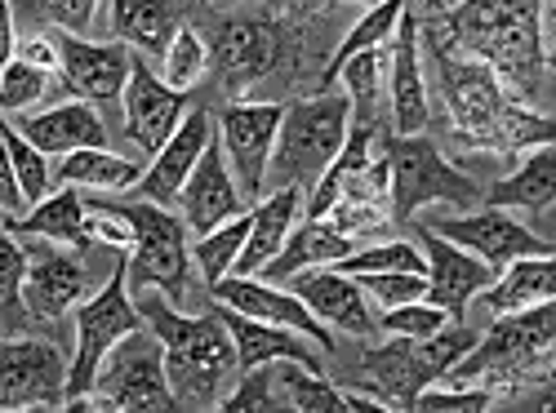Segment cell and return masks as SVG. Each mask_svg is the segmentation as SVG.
<instances>
[{
	"mask_svg": "<svg viewBox=\"0 0 556 413\" xmlns=\"http://www.w3.org/2000/svg\"><path fill=\"white\" fill-rule=\"evenodd\" d=\"M67 374L72 364L45 338H5L0 347V409H67Z\"/></svg>",
	"mask_w": 556,
	"mask_h": 413,
	"instance_id": "cell-11",
	"label": "cell"
},
{
	"mask_svg": "<svg viewBox=\"0 0 556 413\" xmlns=\"http://www.w3.org/2000/svg\"><path fill=\"white\" fill-rule=\"evenodd\" d=\"M59 188H85V192H134L143 182V169L134 160L108 152V147H80L59 156Z\"/></svg>",
	"mask_w": 556,
	"mask_h": 413,
	"instance_id": "cell-32",
	"label": "cell"
},
{
	"mask_svg": "<svg viewBox=\"0 0 556 413\" xmlns=\"http://www.w3.org/2000/svg\"><path fill=\"white\" fill-rule=\"evenodd\" d=\"M14 125L31 138L45 156H67V152H80V147H108V125H103L99 107L85 103V99H67V103H59L50 112L23 116Z\"/></svg>",
	"mask_w": 556,
	"mask_h": 413,
	"instance_id": "cell-25",
	"label": "cell"
},
{
	"mask_svg": "<svg viewBox=\"0 0 556 413\" xmlns=\"http://www.w3.org/2000/svg\"><path fill=\"white\" fill-rule=\"evenodd\" d=\"M547 18H552V23H556V0H547Z\"/></svg>",
	"mask_w": 556,
	"mask_h": 413,
	"instance_id": "cell-53",
	"label": "cell"
},
{
	"mask_svg": "<svg viewBox=\"0 0 556 413\" xmlns=\"http://www.w3.org/2000/svg\"><path fill=\"white\" fill-rule=\"evenodd\" d=\"M138 241L129 249V285L134 289H161L169 302L188 298V275H192V249H188V232L192 227L178 214H165V205H125Z\"/></svg>",
	"mask_w": 556,
	"mask_h": 413,
	"instance_id": "cell-10",
	"label": "cell"
},
{
	"mask_svg": "<svg viewBox=\"0 0 556 413\" xmlns=\"http://www.w3.org/2000/svg\"><path fill=\"white\" fill-rule=\"evenodd\" d=\"M201 5H210V0H201Z\"/></svg>",
	"mask_w": 556,
	"mask_h": 413,
	"instance_id": "cell-54",
	"label": "cell"
},
{
	"mask_svg": "<svg viewBox=\"0 0 556 413\" xmlns=\"http://www.w3.org/2000/svg\"><path fill=\"white\" fill-rule=\"evenodd\" d=\"M348 254H356V236L339 232L326 218H307L303 227H294V236L286 241V249L276 254L263 271V281H290V275L307 271V267H339Z\"/></svg>",
	"mask_w": 556,
	"mask_h": 413,
	"instance_id": "cell-27",
	"label": "cell"
},
{
	"mask_svg": "<svg viewBox=\"0 0 556 413\" xmlns=\"http://www.w3.org/2000/svg\"><path fill=\"white\" fill-rule=\"evenodd\" d=\"M50 76L23 59H10L5 72H0V103H5V116H18L23 107H36L45 94H50Z\"/></svg>",
	"mask_w": 556,
	"mask_h": 413,
	"instance_id": "cell-42",
	"label": "cell"
},
{
	"mask_svg": "<svg viewBox=\"0 0 556 413\" xmlns=\"http://www.w3.org/2000/svg\"><path fill=\"white\" fill-rule=\"evenodd\" d=\"M348 275H375V271H419L428 275V258L414 249L409 241H383V245H365L339 262Z\"/></svg>",
	"mask_w": 556,
	"mask_h": 413,
	"instance_id": "cell-39",
	"label": "cell"
},
{
	"mask_svg": "<svg viewBox=\"0 0 556 413\" xmlns=\"http://www.w3.org/2000/svg\"><path fill=\"white\" fill-rule=\"evenodd\" d=\"M218 315L231 330V338H237L241 374L258 370V364H271V360H299V364H307V370L320 374V347L307 334L286 330V325H267V320H254V315H245L237 307H223V302H218Z\"/></svg>",
	"mask_w": 556,
	"mask_h": 413,
	"instance_id": "cell-23",
	"label": "cell"
},
{
	"mask_svg": "<svg viewBox=\"0 0 556 413\" xmlns=\"http://www.w3.org/2000/svg\"><path fill=\"white\" fill-rule=\"evenodd\" d=\"M85 214H89V205L80 201V192L76 188H59L54 196H45L40 205H31V214L5 218V232H14V236H45V241L72 245V249H89V241H85Z\"/></svg>",
	"mask_w": 556,
	"mask_h": 413,
	"instance_id": "cell-31",
	"label": "cell"
},
{
	"mask_svg": "<svg viewBox=\"0 0 556 413\" xmlns=\"http://www.w3.org/2000/svg\"><path fill=\"white\" fill-rule=\"evenodd\" d=\"M286 5H290L294 18H312V14H326L334 0H286Z\"/></svg>",
	"mask_w": 556,
	"mask_h": 413,
	"instance_id": "cell-50",
	"label": "cell"
},
{
	"mask_svg": "<svg viewBox=\"0 0 556 413\" xmlns=\"http://www.w3.org/2000/svg\"><path fill=\"white\" fill-rule=\"evenodd\" d=\"M556 370V302L498 315V325L477 338V347L463 356L441 378L450 387H485L494 400L503 391H534Z\"/></svg>",
	"mask_w": 556,
	"mask_h": 413,
	"instance_id": "cell-4",
	"label": "cell"
},
{
	"mask_svg": "<svg viewBox=\"0 0 556 413\" xmlns=\"http://www.w3.org/2000/svg\"><path fill=\"white\" fill-rule=\"evenodd\" d=\"M290 289L326 320L330 330H343V334H356V338H369L379 330V320L365 307L369 294L361 289L356 275H348L339 267H307V271L290 275Z\"/></svg>",
	"mask_w": 556,
	"mask_h": 413,
	"instance_id": "cell-22",
	"label": "cell"
},
{
	"mask_svg": "<svg viewBox=\"0 0 556 413\" xmlns=\"http://www.w3.org/2000/svg\"><path fill=\"white\" fill-rule=\"evenodd\" d=\"M405 10H409V0H375V5L361 14V23L339 40L334 59L326 63V72H320V89H316V94L334 89V80H339V72H343L348 59H356V54H365V50H379V44H392V36H396Z\"/></svg>",
	"mask_w": 556,
	"mask_h": 413,
	"instance_id": "cell-33",
	"label": "cell"
},
{
	"mask_svg": "<svg viewBox=\"0 0 556 413\" xmlns=\"http://www.w3.org/2000/svg\"><path fill=\"white\" fill-rule=\"evenodd\" d=\"M14 59H23V63H31L40 72H63V44L54 36H27V40H18Z\"/></svg>",
	"mask_w": 556,
	"mask_h": 413,
	"instance_id": "cell-48",
	"label": "cell"
},
{
	"mask_svg": "<svg viewBox=\"0 0 556 413\" xmlns=\"http://www.w3.org/2000/svg\"><path fill=\"white\" fill-rule=\"evenodd\" d=\"M218 409L223 413H271V409H286L281 404V387H276V360L258 364V370H245L237 391L223 396Z\"/></svg>",
	"mask_w": 556,
	"mask_h": 413,
	"instance_id": "cell-41",
	"label": "cell"
},
{
	"mask_svg": "<svg viewBox=\"0 0 556 413\" xmlns=\"http://www.w3.org/2000/svg\"><path fill=\"white\" fill-rule=\"evenodd\" d=\"M356 281H361V289L369 298H379L383 307L428 298V275H419V271H375V275H356Z\"/></svg>",
	"mask_w": 556,
	"mask_h": 413,
	"instance_id": "cell-44",
	"label": "cell"
},
{
	"mask_svg": "<svg viewBox=\"0 0 556 413\" xmlns=\"http://www.w3.org/2000/svg\"><path fill=\"white\" fill-rule=\"evenodd\" d=\"M428 54L437 63V80H441V103H445V120L450 133L463 147L477 152H530L543 143H556V120L539 116L526 99L513 94L490 63L463 54L454 40H445L432 23L419 27Z\"/></svg>",
	"mask_w": 556,
	"mask_h": 413,
	"instance_id": "cell-1",
	"label": "cell"
},
{
	"mask_svg": "<svg viewBox=\"0 0 556 413\" xmlns=\"http://www.w3.org/2000/svg\"><path fill=\"white\" fill-rule=\"evenodd\" d=\"M419 245H424V258H428V298L437 307H445L454 320L468 315V302L481 298L498 281V271L490 262H481L472 249L445 241L441 232H432L428 222L419 227Z\"/></svg>",
	"mask_w": 556,
	"mask_h": 413,
	"instance_id": "cell-17",
	"label": "cell"
},
{
	"mask_svg": "<svg viewBox=\"0 0 556 413\" xmlns=\"http://www.w3.org/2000/svg\"><path fill=\"white\" fill-rule=\"evenodd\" d=\"M392 156V222H414L424 205H454L472 209L481 201L477 182L454 169L441 147L424 133H405L388 147Z\"/></svg>",
	"mask_w": 556,
	"mask_h": 413,
	"instance_id": "cell-9",
	"label": "cell"
},
{
	"mask_svg": "<svg viewBox=\"0 0 556 413\" xmlns=\"http://www.w3.org/2000/svg\"><path fill=\"white\" fill-rule=\"evenodd\" d=\"M214 302L223 307H237L254 320H267V325H286V330H299L307 334L326 356H334V334L330 325L320 320L294 289H281L276 281H263V275H223L218 285H210Z\"/></svg>",
	"mask_w": 556,
	"mask_h": 413,
	"instance_id": "cell-14",
	"label": "cell"
},
{
	"mask_svg": "<svg viewBox=\"0 0 556 413\" xmlns=\"http://www.w3.org/2000/svg\"><path fill=\"white\" fill-rule=\"evenodd\" d=\"M210 59H214V54H210L205 36H201L197 27H178V36L169 40V50H165V59H161V76H165L174 89H182V94H188L192 85L205 80Z\"/></svg>",
	"mask_w": 556,
	"mask_h": 413,
	"instance_id": "cell-38",
	"label": "cell"
},
{
	"mask_svg": "<svg viewBox=\"0 0 556 413\" xmlns=\"http://www.w3.org/2000/svg\"><path fill=\"white\" fill-rule=\"evenodd\" d=\"M463 54L490 63L513 94L534 103L547 67L543 54V0H458L454 10L428 18Z\"/></svg>",
	"mask_w": 556,
	"mask_h": 413,
	"instance_id": "cell-2",
	"label": "cell"
},
{
	"mask_svg": "<svg viewBox=\"0 0 556 413\" xmlns=\"http://www.w3.org/2000/svg\"><path fill=\"white\" fill-rule=\"evenodd\" d=\"M445 325H454V315L445 307H437L432 298H419V302H401V307H388L379 315V330L383 334H401V338H432L441 334Z\"/></svg>",
	"mask_w": 556,
	"mask_h": 413,
	"instance_id": "cell-40",
	"label": "cell"
},
{
	"mask_svg": "<svg viewBox=\"0 0 556 413\" xmlns=\"http://www.w3.org/2000/svg\"><path fill=\"white\" fill-rule=\"evenodd\" d=\"M307 201H303V188H276L271 196H263L250 214V241L241 249V262L231 275H263L267 262L286 249V241L294 236V227L303 218Z\"/></svg>",
	"mask_w": 556,
	"mask_h": 413,
	"instance_id": "cell-24",
	"label": "cell"
},
{
	"mask_svg": "<svg viewBox=\"0 0 556 413\" xmlns=\"http://www.w3.org/2000/svg\"><path fill=\"white\" fill-rule=\"evenodd\" d=\"M121 112H125L129 143L138 152L156 156L178 133V125L188 120V99H182V89H174L165 76H156L143 54H134V72H129V89L121 99Z\"/></svg>",
	"mask_w": 556,
	"mask_h": 413,
	"instance_id": "cell-13",
	"label": "cell"
},
{
	"mask_svg": "<svg viewBox=\"0 0 556 413\" xmlns=\"http://www.w3.org/2000/svg\"><path fill=\"white\" fill-rule=\"evenodd\" d=\"M214 143V125H210V112L205 107H192L188 120L178 125V133L169 143L152 156V165L143 169V182H138V196L152 201V205H178L182 201V188H188V178L197 173L205 147Z\"/></svg>",
	"mask_w": 556,
	"mask_h": 413,
	"instance_id": "cell-19",
	"label": "cell"
},
{
	"mask_svg": "<svg viewBox=\"0 0 556 413\" xmlns=\"http://www.w3.org/2000/svg\"><path fill=\"white\" fill-rule=\"evenodd\" d=\"M112 36L143 59H165L178 36V0H112Z\"/></svg>",
	"mask_w": 556,
	"mask_h": 413,
	"instance_id": "cell-29",
	"label": "cell"
},
{
	"mask_svg": "<svg viewBox=\"0 0 556 413\" xmlns=\"http://www.w3.org/2000/svg\"><path fill=\"white\" fill-rule=\"evenodd\" d=\"M89 289V267L72 254L59 249H31V271H27V302L31 315L40 320H63L72 307L85 302Z\"/></svg>",
	"mask_w": 556,
	"mask_h": 413,
	"instance_id": "cell-26",
	"label": "cell"
},
{
	"mask_svg": "<svg viewBox=\"0 0 556 413\" xmlns=\"http://www.w3.org/2000/svg\"><path fill=\"white\" fill-rule=\"evenodd\" d=\"M0 262H5V281H0V320H5V338L23 334L31 302H27V271H31V249L14 241V232L0 236Z\"/></svg>",
	"mask_w": 556,
	"mask_h": 413,
	"instance_id": "cell-35",
	"label": "cell"
},
{
	"mask_svg": "<svg viewBox=\"0 0 556 413\" xmlns=\"http://www.w3.org/2000/svg\"><path fill=\"white\" fill-rule=\"evenodd\" d=\"M552 201H556V143L530 147L521 156V165L490 188V205H498V209L543 214Z\"/></svg>",
	"mask_w": 556,
	"mask_h": 413,
	"instance_id": "cell-30",
	"label": "cell"
},
{
	"mask_svg": "<svg viewBox=\"0 0 556 413\" xmlns=\"http://www.w3.org/2000/svg\"><path fill=\"white\" fill-rule=\"evenodd\" d=\"M477 347V330H468L463 320L445 325L432 338H401L388 334L383 347H369L356 364V387L379 396L388 409H414L419 396L441 383L454 364Z\"/></svg>",
	"mask_w": 556,
	"mask_h": 413,
	"instance_id": "cell-5",
	"label": "cell"
},
{
	"mask_svg": "<svg viewBox=\"0 0 556 413\" xmlns=\"http://www.w3.org/2000/svg\"><path fill=\"white\" fill-rule=\"evenodd\" d=\"M388 63H392V44H379V50H365V54L343 63L339 80L352 99L356 120H375V107L383 99V80H388Z\"/></svg>",
	"mask_w": 556,
	"mask_h": 413,
	"instance_id": "cell-37",
	"label": "cell"
},
{
	"mask_svg": "<svg viewBox=\"0 0 556 413\" xmlns=\"http://www.w3.org/2000/svg\"><path fill=\"white\" fill-rule=\"evenodd\" d=\"M85 241L99 245V249L129 254L134 241H138V227H134L125 205H89V214H85Z\"/></svg>",
	"mask_w": 556,
	"mask_h": 413,
	"instance_id": "cell-43",
	"label": "cell"
},
{
	"mask_svg": "<svg viewBox=\"0 0 556 413\" xmlns=\"http://www.w3.org/2000/svg\"><path fill=\"white\" fill-rule=\"evenodd\" d=\"M534 391H539V396H534L530 404H534V409H552V413H556V370H552Z\"/></svg>",
	"mask_w": 556,
	"mask_h": 413,
	"instance_id": "cell-49",
	"label": "cell"
},
{
	"mask_svg": "<svg viewBox=\"0 0 556 413\" xmlns=\"http://www.w3.org/2000/svg\"><path fill=\"white\" fill-rule=\"evenodd\" d=\"M424 10L428 14H445V0H424Z\"/></svg>",
	"mask_w": 556,
	"mask_h": 413,
	"instance_id": "cell-51",
	"label": "cell"
},
{
	"mask_svg": "<svg viewBox=\"0 0 556 413\" xmlns=\"http://www.w3.org/2000/svg\"><path fill=\"white\" fill-rule=\"evenodd\" d=\"M178 209H182V222H188L197 236H205V232H214V227L245 214V192H241L237 173H231V165H227L223 143L205 147L197 173L188 178V188H182Z\"/></svg>",
	"mask_w": 556,
	"mask_h": 413,
	"instance_id": "cell-21",
	"label": "cell"
},
{
	"mask_svg": "<svg viewBox=\"0 0 556 413\" xmlns=\"http://www.w3.org/2000/svg\"><path fill=\"white\" fill-rule=\"evenodd\" d=\"M134 330H143V311L129 298V254H116L112 281L76 307V356L67 374V404L94 391L108 351Z\"/></svg>",
	"mask_w": 556,
	"mask_h": 413,
	"instance_id": "cell-7",
	"label": "cell"
},
{
	"mask_svg": "<svg viewBox=\"0 0 556 413\" xmlns=\"http://www.w3.org/2000/svg\"><path fill=\"white\" fill-rule=\"evenodd\" d=\"M134 302L165 347V370L178 409H218L227 378L241 370L237 338L223 325V315H182L161 289H138Z\"/></svg>",
	"mask_w": 556,
	"mask_h": 413,
	"instance_id": "cell-3",
	"label": "cell"
},
{
	"mask_svg": "<svg viewBox=\"0 0 556 413\" xmlns=\"http://www.w3.org/2000/svg\"><path fill=\"white\" fill-rule=\"evenodd\" d=\"M498 400L485 387H445V391H432L428 387L414 409H424V413H485Z\"/></svg>",
	"mask_w": 556,
	"mask_h": 413,
	"instance_id": "cell-45",
	"label": "cell"
},
{
	"mask_svg": "<svg viewBox=\"0 0 556 413\" xmlns=\"http://www.w3.org/2000/svg\"><path fill=\"white\" fill-rule=\"evenodd\" d=\"M281 120H286L281 103H231L218 116V143L227 152V165H231V173H237L245 201H254V205L267 188L271 152H276V138H281Z\"/></svg>",
	"mask_w": 556,
	"mask_h": 413,
	"instance_id": "cell-12",
	"label": "cell"
},
{
	"mask_svg": "<svg viewBox=\"0 0 556 413\" xmlns=\"http://www.w3.org/2000/svg\"><path fill=\"white\" fill-rule=\"evenodd\" d=\"M424 36H419V18L414 10H405L396 36H392V63H388V99H392V129L396 138L405 133H424L432 120L428 107V80H424Z\"/></svg>",
	"mask_w": 556,
	"mask_h": 413,
	"instance_id": "cell-20",
	"label": "cell"
},
{
	"mask_svg": "<svg viewBox=\"0 0 556 413\" xmlns=\"http://www.w3.org/2000/svg\"><path fill=\"white\" fill-rule=\"evenodd\" d=\"M0 138H5V160H10V169H14V178H18V188H23L27 205H40L45 196H54L59 178H54L50 160H45V152L31 143V138H27L14 120H5Z\"/></svg>",
	"mask_w": 556,
	"mask_h": 413,
	"instance_id": "cell-34",
	"label": "cell"
},
{
	"mask_svg": "<svg viewBox=\"0 0 556 413\" xmlns=\"http://www.w3.org/2000/svg\"><path fill=\"white\" fill-rule=\"evenodd\" d=\"M89 396L103 400V413H169V409H178V396H174L169 370H165V347L152 325L125 334L108 351Z\"/></svg>",
	"mask_w": 556,
	"mask_h": 413,
	"instance_id": "cell-8",
	"label": "cell"
},
{
	"mask_svg": "<svg viewBox=\"0 0 556 413\" xmlns=\"http://www.w3.org/2000/svg\"><path fill=\"white\" fill-rule=\"evenodd\" d=\"M63 44V89L72 99H85L94 107H108V103H121L125 89H129V72H134V54L125 40H85V36H59Z\"/></svg>",
	"mask_w": 556,
	"mask_h": 413,
	"instance_id": "cell-15",
	"label": "cell"
},
{
	"mask_svg": "<svg viewBox=\"0 0 556 413\" xmlns=\"http://www.w3.org/2000/svg\"><path fill=\"white\" fill-rule=\"evenodd\" d=\"M494 315L530 311L543 302H556V254H530L498 271V281L481 294Z\"/></svg>",
	"mask_w": 556,
	"mask_h": 413,
	"instance_id": "cell-28",
	"label": "cell"
},
{
	"mask_svg": "<svg viewBox=\"0 0 556 413\" xmlns=\"http://www.w3.org/2000/svg\"><path fill=\"white\" fill-rule=\"evenodd\" d=\"M428 227L441 232L445 241L472 249L494 271H503L507 262H517V258H530V254H552V245L543 236H534L526 222H517L513 214H503L498 205H490L481 214H463V218H437Z\"/></svg>",
	"mask_w": 556,
	"mask_h": 413,
	"instance_id": "cell-16",
	"label": "cell"
},
{
	"mask_svg": "<svg viewBox=\"0 0 556 413\" xmlns=\"http://www.w3.org/2000/svg\"><path fill=\"white\" fill-rule=\"evenodd\" d=\"M214 72L227 94H245L258 80H267V72L281 59V31L263 18H227L214 36Z\"/></svg>",
	"mask_w": 556,
	"mask_h": 413,
	"instance_id": "cell-18",
	"label": "cell"
},
{
	"mask_svg": "<svg viewBox=\"0 0 556 413\" xmlns=\"http://www.w3.org/2000/svg\"><path fill=\"white\" fill-rule=\"evenodd\" d=\"M245 241H250V214H241V218H231V222L214 227V232L197 236V245H192V262L201 267L205 285H218L223 275L237 271Z\"/></svg>",
	"mask_w": 556,
	"mask_h": 413,
	"instance_id": "cell-36",
	"label": "cell"
},
{
	"mask_svg": "<svg viewBox=\"0 0 556 413\" xmlns=\"http://www.w3.org/2000/svg\"><path fill=\"white\" fill-rule=\"evenodd\" d=\"M326 222H334L348 236H369V232H379L383 222H392V209L388 205H365V201H339Z\"/></svg>",
	"mask_w": 556,
	"mask_h": 413,
	"instance_id": "cell-46",
	"label": "cell"
},
{
	"mask_svg": "<svg viewBox=\"0 0 556 413\" xmlns=\"http://www.w3.org/2000/svg\"><path fill=\"white\" fill-rule=\"evenodd\" d=\"M36 5L72 36H85L89 23H94V14H99V0H36Z\"/></svg>",
	"mask_w": 556,
	"mask_h": 413,
	"instance_id": "cell-47",
	"label": "cell"
},
{
	"mask_svg": "<svg viewBox=\"0 0 556 413\" xmlns=\"http://www.w3.org/2000/svg\"><path fill=\"white\" fill-rule=\"evenodd\" d=\"M352 99L334 94V89L286 107L267 178H276V188H316L320 173L339 160L352 133Z\"/></svg>",
	"mask_w": 556,
	"mask_h": 413,
	"instance_id": "cell-6",
	"label": "cell"
},
{
	"mask_svg": "<svg viewBox=\"0 0 556 413\" xmlns=\"http://www.w3.org/2000/svg\"><path fill=\"white\" fill-rule=\"evenodd\" d=\"M547 67L556 72V36H552V44H547Z\"/></svg>",
	"mask_w": 556,
	"mask_h": 413,
	"instance_id": "cell-52",
	"label": "cell"
}]
</instances>
